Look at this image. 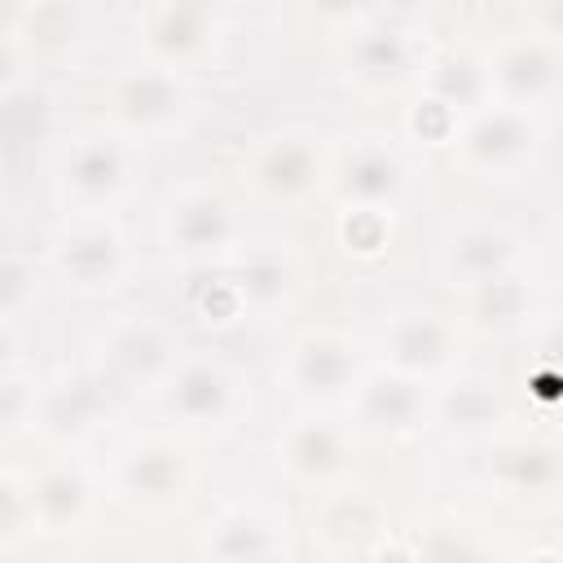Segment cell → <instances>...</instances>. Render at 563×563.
Here are the masks:
<instances>
[{"label":"cell","mask_w":563,"mask_h":563,"mask_svg":"<svg viewBox=\"0 0 563 563\" xmlns=\"http://www.w3.org/2000/svg\"><path fill=\"white\" fill-rule=\"evenodd\" d=\"M462 145L475 163H484L493 172H506V167H515L519 158H528L537 150V123H532L528 110L501 106V110H488V114L471 119L466 132H462Z\"/></svg>","instance_id":"cell-1"},{"label":"cell","mask_w":563,"mask_h":563,"mask_svg":"<svg viewBox=\"0 0 563 563\" xmlns=\"http://www.w3.org/2000/svg\"><path fill=\"white\" fill-rule=\"evenodd\" d=\"M321 172V158L312 154L308 136H277L255 158V185L273 198H299L312 189Z\"/></svg>","instance_id":"cell-2"},{"label":"cell","mask_w":563,"mask_h":563,"mask_svg":"<svg viewBox=\"0 0 563 563\" xmlns=\"http://www.w3.org/2000/svg\"><path fill=\"white\" fill-rule=\"evenodd\" d=\"M493 79L501 84V92L510 101H519V110H528L532 101H541L554 84H559V62L550 57L545 44H510L501 53V62L493 66Z\"/></svg>","instance_id":"cell-3"},{"label":"cell","mask_w":563,"mask_h":563,"mask_svg":"<svg viewBox=\"0 0 563 563\" xmlns=\"http://www.w3.org/2000/svg\"><path fill=\"white\" fill-rule=\"evenodd\" d=\"M180 106H185V88L163 66H145L141 75H128L123 88H119V110L132 123H141V128H154V123L176 119Z\"/></svg>","instance_id":"cell-4"},{"label":"cell","mask_w":563,"mask_h":563,"mask_svg":"<svg viewBox=\"0 0 563 563\" xmlns=\"http://www.w3.org/2000/svg\"><path fill=\"white\" fill-rule=\"evenodd\" d=\"M422 413V396L413 391L409 378H387L374 374L361 383V418L378 431H409L413 418Z\"/></svg>","instance_id":"cell-5"},{"label":"cell","mask_w":563,"mask_h":563,"mask_svg":"<svg viewBox=\"0 0 563 563\" xmlns=\"http://www.w3.org/2000/svg\"><path fill=\"white\" fill-rule=\"evenodd\" d=\"M286 466L303 479H325L343 466L347 449H343V435L330 427V422H299L290 435H286Z\"/></svg>","instance_id":"cell-6"},{"label":"cell","mask_w":563,"mask_h":563,"mask_svg":"<svg viewBox=\"0 0 563 563\" xmlns=\"http://www.w3.org/2000/svg\"><path fill=\"white\" fill-rule=\"evenodd\" d=\"M167 400L172 409H180L185 418H216L229 400V378L216 369V365H202V361H189L180 369H172L167 378Z\"/></svg>","instance_id":"cell-7"},{"label":"cell","mask_w":563,"mask_h":563,"mask_svg":"<svg viewBox=\"0 0 563 563\" xmlns=\"http://www.w3.org/2000/svg\"><path fill=\"white\" fill-rule=\"evenodd\" d=\"M449 352V334L435 321V312H405L391 325V361L400 369H431Z\"/></svg>","instance_id":"cell-8"},{"label":"cell","mask_w":563,"mask_h":563,"mask_svg":"<svg viewBox=\"0 0 563 563\" xmlns=\"http://www.w3.org/2000/svg\"><path fill=\"white\" fill-rule=\"evenodd\" d=\"M510 264V238L501 229H475L453 246V277L462 273V286H488Z\"/></svg>","instance_id":"cell-9"},{"label":"cell","mask_w":563,"mask_h":563,"mask_svg":"<svg viewBox=\"0 0 563 563\" xmlns=\"http://www.w3.org/2000/svg\"><path fill=\"white\" fill-rule=\"evenodd\" d=\"M343 189L356 194L361 202H383L400 189V163L391 150H361L343 167Z\"/></svg>","instance_id":"cell-10"},{"label":"cell","mask_w":563,"mask_h":563,"mask_svg":"<svg viewBox=\"0 0 563 563\" xmlns=\"http://www.w3.org/2000/svg\"><path fill=\"white\" fill-rule=\"evenodd\" d=\"M268 545V523L255 515H229L216 523V554L224 563H264Z\"/></svg>","instance_id":"cell-11"},{"label":"cell","mask_w":563,"mask_h":563,"mask_svg":"<svg viewBox=\"0 0 563 563\" xmlns=\"http://www.w3.org/2000/svg\"><path fill=\"white\" fill-rule=\"evenodd\" d=\"M229 238V207L220 198H189L180 207V251H216Z\"/></svg>","instance_id":"cell-12"},{"label":"cell","mask_w":563,"mask_h":563,"mask_svg":"<svg viewBox=\"0 0 563 563\" xmlns=\"http://www.w3.org/2000/svg\"><path fill=\"white\" fill-rule=\"evenodd\" d=\"M154 18V35H158V44L163 48H172V53H189V48H198V35H202V26H207V9H154L150 13Z\"/></svg>","instance_id":"cell-13"},{"label":"cell","mask_w":563,"mask_h":563,"mask_svg":"<svg viewBox=\"0 0 563 563\" xmlns=\"http://www.w3.org/2000/svg\"><path fill=\"white\" fill-rule=\"evenodd\" d=\"M321 347V361L312 356V347L299 352V383L308 391H339V383H347L352 365L343 356V347H330V343H317Z\"/></svg>","instance_id":"cell-14"},{"label":"cell","mask_w":563,"mask_h":563,"mask_svg":"<svg viewBox=\"0 0 563 563\" xmlns=\"http://www.w3.org/2000/svg\"><path fill=\"white\" fill-rule=\"evenodd\" d=\"M75 172H79L84 185H92V189H110V185L119 180V158H114L110 150H106V154H101V150H88V154L75 163Z\"/></svg>","instance_id":"cell-15"}]
</instances>
